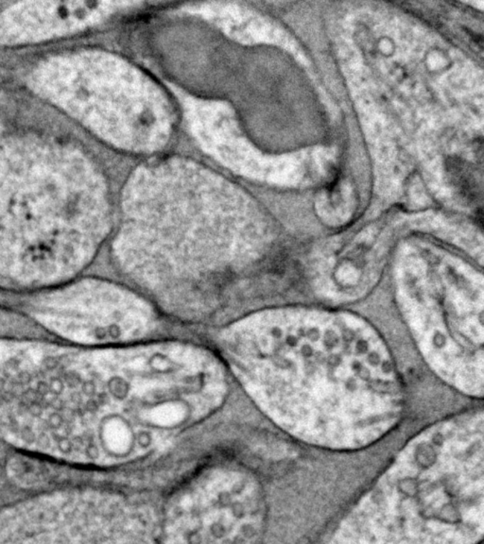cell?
<instances>
[{
	"instance_id": "1",
	"label": "cell",
	"mask_w": 484,
	"mask_h": 544,
	"mask_svg": "<svg viewBox=\"0 0 484 544\" xmlns=\"http://www.w3.org/2000/svg\"><path fill=\"white\" fill-rule=\"evenodd\" d=\"M8 473L14 482L22 486H34L45 481L46 468L24 456H14L8 465Z\"/></svg>"
}]
</instances>
